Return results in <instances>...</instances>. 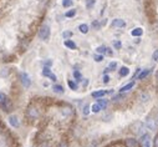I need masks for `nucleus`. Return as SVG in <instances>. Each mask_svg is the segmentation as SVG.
Here are the masks:
<instances>
[{
	"label": "nucleus",
	"instance_id": "f257e3e1",
	"mask_svg": "<svg viewBox=\"0 0 158 147\" xmlns=\"http://www.w3.org/2000/svg\"><path fill=\"white\" fill-rule=\"evenodd\" d=\"M39 38L44 41H47L50 38V26L49 25H43L39 30Z\"/></svg>",
	"mask_w": 158,
	"mask_h": 147
},
{
	"label": "nucleus",
	"instance_id": "f03ea898",
	"mask_svg": "<svg viewBox=\"0 0 158 147\" xmlns=\"http://www.w3.org/2000/svg\"><path fill=\"white\" fill-rule=\"evenodd\" d=\"M143 130H145V125H143L142 121H136L131 125V131L134 135H142Z\"/></svg>",
	"mask_w": 158,
	"mask_h": 147
},
{
	"label": "nucleus",
	"instance_id": "7ed1b4c3",
	"mask_svg": "<svg viewBox=\"0 0 158 147\" xmlns=\"http://www.w3.org/2000/svg\"><path fill=\"white\" fill-rule=\"evenodd\" d=\"M26 115L30 120H36V118H39V116H40V112L34 105H30V106L26 109Z\"/></svg>",
	"mask_w": 158,
	"mask_h": 147
},
{
	"label": "nucleus",
	"instance_id": "20e7f679",
	"mask_svg": "<svg viewBox=\"0 0 158 147\" xmlns=\"http://www.w3.org/2000/svg\"><path fill=\"white\" fill-rule=\"evenodd\" d=\"M20 82H21L23 87H25V89H29L31 86V79H30V76L27 75L26 72H21V74H20Z\"/></svg>",
	"mask_w": 158,
	"mask_h": 147
},
{
	"label": "nucleus",
	"instance_id": "39448f33",
	"mask_svg": "<svg viewBox=\"0 0 158 147\" xmlns=\"http://www.w3.org/2000/svg\"><path fill=\"white\" fill-rule=\"evenodd\" d=\"M146 126H147V129L151 130V131H156L158 129V120H156L154 117H148L147 118V121H146Z\"/></svg>",
	"mask_w": 158,
	"mask_h": 147
},
{
	"label": "nucleus",
	"instance_id": "423d86ee",
	"mask_svg": "<svg viewBox=\"0 0 158 147\" xmlns=\"http://www.w3.org/2000/svg\"><path fill=\"white\" fill-rule=\"evenodd\" d=\"M9 123L12 126L14 129H19V126H20L19 117H18L16 115H10V116H9Z\"/></svg>",
	"mask_w": 158,
	"mask_h": 147
},
{
	"label": "nucleus",
	"instance_id": "0eeeda50",
	"mask_svg": "<svg viewBox=\"0 0 158 147\" xmlns=\"http://www.w3.org/2000/svg\"><path fill=\"white\" fill-rule=\"evenodd\" d=\"M61 115L65 116V117H70L73 115V109L71 106H65L61 109Z\"/></svg>",
	"mask_w": 158,
	"mask_h": 147
},
{
	"label": "nucleus",
	"instance_id": "6e6552de",
	"mask_svg": "<svg viewBox=\"0 0 158 147\" xmlns=\"http://www.w3.org/2000/svg\"><path fill=\"white\" fill-rule=\"evenodd\" d=\"M138 141H137L136 138H132V137H129V138H126L125 140V146L126 147H138Z\"/></svg>",
	"mask_w": 158,
	"mask_h": 147
},
{
	"label": "nucleus",
	"instance_id": "1a4fd4ad",
	"mask_svg": "<svg viewBox=\"0 0 158 147\" xmlns=\"http://www.w3.org/2000/svg\"><path fill=\"white\" fill-rule=\"evenodd\" d=\"M106 94H108L107 90H98V91H95V92L91 94L92 97H95V99H102Z\"/></svg>",
	"mask_w": 158,
	"mask_h": 147
},
{
	"label": "nucleus",
	"instance_id": "9d476101",
	"mask_svg": "<svg viewBox=\"0 0 158 147\" xmlns=\"http://www.w3.org/2000/svg\"><path fill=\"white\" fill-rule=\"evenodd\" d=\"M111 25L113 27H125L126 26V21H125V20H122V19H115Z\"/></svg>",
	"mask_w": 158,
	"mask_h": 147
},
{
	"label": "nucleus",
	"instance_id": "9b49d317",
	"mask_svg": "<svg viewBox=\"0 0 158 147\" xmlns=\"http://www.w3.org/2000/svg\"><path fill=\"white\" fill-rule=\"evenodd\" d=\"M134 86V81H131V82H128L127 85H125V86H122L121 89H120V92L122 94V92H127L128 90H131L132 87Z\"/></svg>",
	"mask_w": 158,
	"mask_h": 147
},
{
	"label": "nucleus",
	"instance_id": "f8f14e48",
	"mask_svg": "<svg viewBox=\"0 0 158 147\" xmlns=\"http://www.w3.org/2000/svg\"><path fill=\"white\" fill-rule=\"evenodd\" d=\"M118 74H120L121 78H126V76H128V74H129V69L127 66H122L118 70Z\"/></svg>",
	"mask_w": 158,
	"mask_h": 147
},
{
	"label": "nucleus",
	"instance_id": "ddd939ff",
	"mask_svg": "<svg viewBox=\"0 0 158 147\" xmlns=\"http://www.w3.org/2000/svg\"><path fill=\"white\" fill-rule=\"evenodd\" d=\"M65 46H66V47H68L70 50H76V49H77V45L75 44L72 40H68V39H67V40H65Z\"/></svg>",
	"mask_w": 158,
	"mask_h": 147
},
{
	"label": "nucleus",
	"instance_id": "4468645a",
	"mask_svg": "<svg viewBox=\"0 0 158 147\" xmlns=\"http://www.w3.org/2000/svg\"><path fill=\"white\" fill-rule=\"evenodd\" d=\"M142 34H143V30H142V27H136V29H133L131 31V35L134 38H140L142 36Z\"/></svg>",
	"mask_w": 158,
	"mask_h": 147
},
{
	"label": "nucleus",
	"instance_id": "2eb2a0df",
	"mask_svg": "<svg viewBox=\"0 0 158 147\" xmlns=\"http://www.w3.org/2000/svg\"><path fill=\"white\" fill-rule=\"evenodd\" d=\"M0 106H1V109L5 111V112H9V111L11 110V102H10V100L8 99L3 105H0Z\"/></svg>",
	"mask_w": 158,
	"mask_h": 147
},
{
	"label": "nucleus",
	"instance_id": "dca6fc26",
	"mask_svg": "<svg viewBox=\"0 0 158 147\" xmlns=\"http://www.w3.org/2000/svg\"><path fill=\"white\" fill-rule=\"evenodd\" d=\"M151 74V70L149 69H146V70H143V71L138 75V80H145L146 78H147V76Z\"/></svg>",
	"mask_w": 158,
	"mask_h": 147
},
{
	"label": "nucleus",
	"instance_id": "f3484780",
	"mask_svg": "<svg viewBox=\"0 0 158 147\" xmlns=\"http://www.w3.org/2000/svg\"><path fill=\"white\" fill-rule=\"evenodd\" d=\"M97 103L101 106V109H102V110H105V109H107L108 101H107V100H105V99H97Z\"/></svg>",
	"mask_w": 158,
	"mask_h": 147
},
{
	"label": "nucleus",
	"instance_id": "a211bd4d",
	"mask_svg": "<svg viewBox=\"0 0 158 147\" xmlns=\"http://www.w3.org/2000/svg\"><path fill=\"white\" fill-rule=\"evenodd\" d=\"M149 99H151V96H149V94H147V92H142L141 96H140L141 102H148Z\"/></svg>",
	"mask_w": 158,
	"mask_h": 147
},
{
	"label": "nucleus",
	"instance_id": "6ab92c4d",
	"mask_svg": "<svg viewBox=\"0 0 158 147\" xmlns=\"http://www.w3.org/2000/svg\"><path fill=\"white\" fill-rule=\"evenodd\" d=\"M52 90L55 91V92H57V94H62V92H64V86H62V85H59V83H56V85H54V86H52Z\"/></svg>",
	"mask_w": 158,
	"mask_h": 147
},
{
	"label": "nucleus",
	"instance_id": "aec40b11",
	"mask_svg": "<svg viewBox=\"0 0 158 147\" xmlns=\"http://www.w3.org/2000/svg\"><path fill=\"white\" fill-rule=\"evenodd\" d=\"M67 85H68V87H70L71 90H73V91H76V90L79 89V85H77V82H75V81H71V80H68Z\"/></svg>",
	"mask_w": 158,
	"mask_h": 147
},
{
	"label": "nucleus",
	"instance_id": "412c9836",
	"mask_svg": "<svg viewBox=\"0 0 158 147\" xmlns=\"http://www.w3.org/2000/svg\"><path fill=\"white\" fill-rule=\"evenodd\" d=\"M101 110H102V109H101V106H100L98 103H93L92 106H91V111H92L93 114H98Z\"/></svg>",
	"mask_w": 158,
	"mask_h": 147
},
{
	"label": "nucleus",
	"instance_id": "4be33fe9",
	"mask_svg": "<svg viewBox=\"0 0 158 147\" xmlns=\"http://www.w3.org/2000/svg\"><path fill=\"white\" fill-rule=\"evenodd\" d=\"M79 30H80V33H82V34H87V33H88V25H87V24H81V25L79 26Z\"/></svg>",
	"mask_w": 158,
	"mask_h": 147
},
{
	"label": "nucleus",
	"instance_id": "5701e85b",
	"mask_svg": "<svg viewBox=\"0 0 158 147\" xmlns=\"http://www.w3.org/2000/svg\"><path fill=\"white\" fill-rule=\"evenodd\" d=\"M90 111H91V106L88 103L84 105V107H82V114H84L85 116H87L88 114H90Z\"/></svg>",
	"mask_w": 158,
	"mask_h": 147
},
{
	"label": "nucleus",
	"instance_id": "b1692460",
	"mask_svg": "<svg viewBox=\"0 0 158 147\" xmlns=\"http://www.w3.org/2000/svg\"><path fill=\"white\" fill-rule=\"evenodd\" d=\"M50 75H51V70H50V67L43 66V76H45V78H49Z\"/></svg>",
	"mask_w": 158,
	"mask_h": 147
},
{
	"label": "nucleus",
	"instance_id": "393cba45",
	"mask_svg": "<svg viewBox=\"0 0 158 147\" xmlns=\"http://www.w3.org/2000/svg\"><path fill=\"white\" fill-rule=\"evenodd\" d=\"M106 50H107V46H105V45H102V46H98L97 49H96V51H97V54H101V55L106 54Z\"/></svg>",
	"mask_w": 158,
	"mask_h": 147
},
{
	"label": "nucleus",
	"instance_id": "a878e982",
	"mask_svg": "<svg viewBox=\"0 0 158 147\" xmlns=\"http://www.w3.org/2000/svg\"><path fill=\"white\" fill-rule=\"evenodd\" d=\"M73 4V0H62V6L64 8H71Z\"/></svg>",
	"mask_w": 158,
	"mask_h": 147
},
{
	"label": "nucleus",
	"instance_id": "bb28decb",
	"mask_svg": "<svg viewBox=\"0 0 158 147\" xmlns=\"http://www.w3.org/2000/svg\"><path fill=\"white\" fill-rule=\"evenodd\" d=\"M96 4V0H86V8L87 9H92Z\"/></svg>",
	"mask_w": 158,
	"mask_h": 147
},
{
	"label": "nucleus",
	"instance_id": "cd10ccee",
	"mask_svg": "<svg viewBox=\"0 0 158 147\" xmlns=\"http://www.w3.org/2000/svg\"><path fill=\"white\" fill-rule=\"evenodd\" d=\"M75 15H76V10H75V9L68 10V11L65 14V16H66V18H73Z\"/></svg>",
	"mask_w": 158,
	"mask_h": 147
},
{
	"label": "nucleus",
	"instance_id": "c85d7f7f",
	"mask_svg": "<svg viewBox=\"0 0 158 147\" xmlns=\"http://www.w3.org/2000/svg\"><path fill=\"white\" fill-rule=\"evenodd\" d=\"M93 60L96 62H101V61H104V55H101V54H96L95 56H93Z\"/></svg>",
	"mask_w": 158,
	"mask_h": 147
},
{
	"label": "nucleus",
	"instance_id": "c756f323",
	"mask_svg": "<svg viewBox=\"0 0 158 147\" xmlns=\"http://www.w3.org/2000/svg\"><path fill=\"white\" fill-rule=\"evenodd\" d=\"M6 100H8V96H6L4 92H1V91H0V105H3Z\"/></svg>",
	"mask_w": 158,
	"mask_h": 147
},
{
	"label": "nucleus",
	"instance_id": "7c9ffc66",
	"mask_svg": "<svg viewBox=\"0 0 158 147\" xmlns=\"http://www.w3.org/2000/svg\"><path fill=\"white\" fill-rule=\"evenodd\" d=\"M72 35H73V34H72V31H64V33H62V38L67 40V39L72 38Z\"/></svg>",
	"mask_w": 158,
	"mask_h": 147
},
{
	"label": "nucleus",
	"instance_id": "2f4dec72",
	"mask_svg": "<svg viewBox=\"0 0 158 147\" xmlns=\"http://www.w3.org/2000/svg\"><path fill=\"white\" fill-rule=\"evenodd\" d=\"M92 27L95 30H100L101 29V24L97 21V20H93V21H92Z\"/></svg>",
	"mask_w": 158,
	"mask_h": 147
},
{
	"label": "nucleus",
	"instance_id": "473e14b6",
	"mask_svg": "<svg viewBox=\"0 0 158 147\" xmlns=\"http://www.w3.org/2000/svg\"><path fill=\"white\" fill-rule=\"evenodd\" d=\"M73 78L76 79V81H82V75L79 71H73Z\"/></svg>",
	"mask_w": 158,
	"mask_h": 147
},
{
	"label": "nucleus",
	"instance_id": "72a5a7b5",
	"mask_svg": "<svg viewBox=\"0 0 158 147\" xmlns=\"http://www.w3.org/2000/svg\"><path fill=\"white\" fill-rule=\"evenodd\" d=\"M108 69L111 70V71H113V70H116V69H117V62H116V61H113V62H109Z\"/></svg>",
	"mask_w": 158,
	"mask_h": 147
},
{
	"label": "nucleus",
	"instance_id": "f704fd0d",
	"mask_svg": "<svg viewBox=\"0 0 158 147\" xmlns=\"http://www.w3.org/2000/svg\"><path fill=\"white\" fill-rule=\"evenodd\" d=\"M9 74V70L8 69H1V71H0V76H3V78H6Z\"/></svg>",
	"mask_w": 158,
	"mask_h": 147
},
{
	"label": "nucleus",
	"instance_id": "c9c22d12",
	"mask_svg": "<svg viewBox=\"0 0 158 147\" xmlns=\"http://www.w3.org/2000/svg\"><path fill=\"white\" fill-rule=\"evenodd\" d=\"M44 66H47V67H50V66H52V60H50V59H47V60H45V61H44Z\"/></svg>",
	"mask_w": 158,
	"mask_h": 147
},
{
	"label": "nucleus",
	"instance_id": "e433bc0d",
	"mask_svg": "<svg viewBox=\"0 0 158 147\" xmlns=\"http://www.w3.org/2000/svg\"><path fill=\"white\" fill-rule=\"evenodd\" d=\"M113 46H115V49H117V50H118V49H121L122 47V44H121V41H115V43H113Z\"/></svg>",
	"mask_w": 158,
	"mask_h": 147
},
{
	"label": "nucleus",
	"instance_id": "4c0bfd02",
	"mask_svg": "<svg viewBox=\"0 0 158 147\" xmlns=\"http://www.w3.org/2000/svg\"><path fill=\"white\" fill-rule=\"evenodd\" d=\"M152 60L153 61H158V50H154V52L152 54Z\"/></svg>",
	"mask_w": 158,
	"mask_h": 147
},
{
	"label": "nucleus",
	"instance_id": "58836bf2",
	"mask_svg": "<svg viewBox=\"0 0 158 147\" xmlns=\"http://www.w3.org/2000/svg\"><path fill=\"white\" fill-rule=\"evenodd\" d=\"M49 79H50L51 81H54V82H55V81H56V80H57V78H56V75H55V74H52V72H51V75L49 76Z\"/></svg>",
	"mask_w": 158,
	"mask_h": 147
},
{
	"label": "nucleus",
	"instance_id": "ea45409f",
	"mask_svg": "<svg viewBox=\"0 0 158 147\" xmlns=\"http://www.w3.org/2000/svg\"><path fill=\"white\" fill-rule=\"evenodd\" d=\"M106 54L108 55V56H112V55H113V51H112V49L107 47V50H106Z\"/></svg>",
	"mask_w": 158,
	"mask_h": 147
},
{
	"label": "nucleus",
	"instance_id": "a19ab883",
	"mask_svg": "<svg viewBox=\"0 0 158 147\" xmlns=\"http://www.w3.org/2000/svg\"><path fill=\"white\" fill-rule=\"evenodd\" d=\"M57 147H68V146H67V143H66L65 141H61V142L57 145Z\"/></svg>",
	"mask_w": 158,
	"mask_h": 147
},
{
	"label": "nucleus",
	"instance_id": "79ce46f5",
	"mask_svg": "<svg viewBox=\"0 0 158 147\" xmlns=\"http://www.w3.org/2000/svg\"><path fill=\"white\" fill-rule=\"evenodd\" d=\"M153 145H154V147H158V135H156V137H154Z\"/></svg>",
	"mask_w": 158,
	"mask_h": 147
},
{
	"label": "nucleus",
	"instance_id": "37998d69",
	"mask_svg": "<svg viewBox=\"0 0 158 147\" xmlns=\"http://www.w3.org/2000/svg\"><path fill=\"white\" fill-rule=\"evenodd\" d=\"M143 145V147H151V143H149V140H147V141H145L142 143Z\"/></svg>",
	"mask_w": 158,
	"mask_h": 147
},
{
	"label": "nucleus",
	"instance_id": "c03bdc74",
	"mask_svg": "<svg viewBox=\"0 0 158 147\" xmlns=\"http://www.w3.org/2000/svg\"><path fill=\"white\" fill-rule=\"evenodd\" d=\"M104 82H105V83L109 82V76H108V75H105V76H104Z\"/></svg>",
	"mask_w": 158,
	"mask_h": 147
},
{
	"label": "nucleus",
	"instance_id": "a18cd8bd",
	"mask_svg": "<svg viewBox=\"0 0 158 147\" xmlns=\"http://www.w3.org/2000/svg\"><path fill=\"white\" fill-rule=\"evenodd\" d=\"M87 85H88V80H87V79H84V83H82V86L86 87Z\"/></svg>",
	"mask_w": 158,
	"mask_h": 147
},
{
	"label": "nucleus",
	"instance_id": "49530a36",
	"mask_svg": "<svg viewBox=\"0 0 158 147\" xmlns=\"http://www.w3.org/2000/svg\"><path fill=\"white\" fill-rule=\"evenodd\" d=\"M107 118H111V115H105V116H104V120H105V121H108Z\"/></svg>",
	"mask_w": 158,
	"mask_h": 147
},
{
	"label": "nucleus",
	"instance_id": "de8ad7c7",
	"mask_svg": "<svg viewBox=\"0 0 158 147\" xmlns=\"http://www.w3.org/2000/svg\"><path fill=\"white\" fill-rule=\"evenodd\" d=\"M40 147H50V146H49V145H47V143H45V142H44V143H43V145H41Z\"/></svg>",
	"mask_w": 158,
	"mask_h": 147
}]
</instances>
